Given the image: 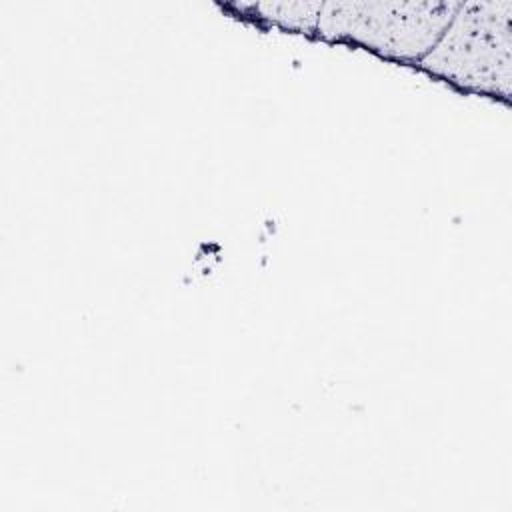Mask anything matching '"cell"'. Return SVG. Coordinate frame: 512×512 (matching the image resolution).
<instances>
[{
	"mask_svg": "<svg viewBox=\"0 0 512 512\" xmlns=\"http://www.w3.org/2000/svg\"><path fill=\"white\" fill-rule=\"evenodd\" d=\"M510 2L460 4L420 58L430 72L488 94L510 96Z\"/></svg>",
	"mask_w": 512,
	"mask_h": 512,
	"instance_id": "1",
	"label": "cell"
},
{
	"mask_svg": "<svg viewBox=\"0 0 512 512\" xmlns=\"http://www.w3.org/2000/svg\"><path fill=\"white\" fill-rule=\"evenodd\" d=\"M460 4L454 2H328L318 30L352 38L378 52L422 58L440 38Z\"/></svg>",
	"mask_w": 512,
	"mask_h": 512,
	"instance_id": "2",
	"label": "cell"
},
{
	"mask_svg": "<svg viewBox=\"0 0 512 512\" xmlns=\"http://www.w3.org/2000/svg\"><path fill=\"white\" fill-rule=\"evenodd\" d=\"M264 18H272L284 26L312 30L318 26V16L322 10L320 2H268V4H254Z\"/></svg>",
	"mask_w": 512,
	"mask_h": 512,
	"instance_id": "3",
	"label": "cell"
}]
</instances>
